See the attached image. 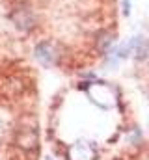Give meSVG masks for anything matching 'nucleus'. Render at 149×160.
<instances>
[{"label": "nucleus", "mask_w": 149, "mask_h": 160, "mask_svg": "<svg viewBox=\"0 0 149 160\" xmlns=\"http://www.w3.org/2000/svg\"><path fill=\"white\" fill-rule=\"evenodd\" d=\"M121 2H123V8H125V13H129V11H131V2H129V0H121Z\"/></svg>", "instance_id": "obj_6"}, {"label": "nucleus", "mask_w": 149, "mask_h": 160, "mask_svg": "<svg viewBox=\"0 0 149 160\" xmlns=\"http://www.w3.org/2000/svg\"><path fill=\"white\" fill-rule=\"evenodd\" d=\"M36 58L45 65V67H49V65H54V60H56V54H54V48H52V45L50 43H47V41H43V43H39L36 47Z\"/></svg>", "instance_id": "obj_2"}, {"label": "nucleus", "mask_w": 149, "mask_h": 160, "mask_svg": "<svg viewBox=\"0 0 149 160\" xmlns=\"http://www.w3.org/2000/svg\"><path fill=\"white\" fill-rule=\"evenodd\" d=\"M11 19L15 22V26L21 30V32H28L30 28H34V22H36V17H34V11L28 8V6H17L11 13Z\"/></svg>", "instance_id": "obj_1"}, {"label": "nucleus", "mask_w": 149, "mask_h": 160, "mask_svg": "<svg viewBox=\"0 0 149 160\" xmlns=\"http://www.w3.org/2000/svg\"><path fill=\"white\" fill-rule=\"evenodd\" d=\"M69 158H71V160H93V151H91L88 145L78 143V145L71 147Z\"/></svg>", "instance_id": "obj_4"}, {"label": "nucleus", "mask_w": 149, "mask_h": 160, "mask_svg": "<svg viewBox=\"0 0 149 160\" xmlns=\"http://www.w3.org/2000/svg\"><path fill=\"white\" fill-rule=\"evenodd\" d=\"M132 45V54L136 56V60H146L149 56V39L147 38H134L131 41Z\"/></svg>", "instance_id": "obj_3"}, {"label": "nucleus", "mask_w": 149, "mask_h": 160, "mask_svg": "<svg viewBox=\"0 0 149 160\" xmlns=\"http://www.w3.org/2000/svg\"><path fill=\"white\" fill-rule=\"evenodd\" d=\"M112 43H114V36L108 34V32H105V34L99 38V41H97V47H99L101 52H106V50L112 47Z\"/></svg>", "instance_id": "obj_5"}, {"label": "nucleus", "mask_w": 149, "mask_h": 160, "mask_svg": "<svg viewBox=\"0 0 149 160\" xmlns=\"http://www.w3.org/2000/svg\"><path fill=\"white\" fill-rule=\"evenodd\" d=\"M47 160H52V158H47Z\"/></svg>", "instance_id": "obj_7"}]
</instances>
